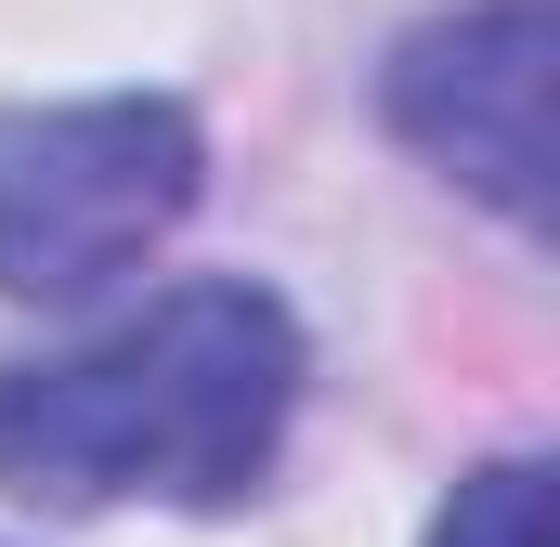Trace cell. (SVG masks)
Segmentation results:
<instances>
[{
    "instance_id": "1",
    "label": "cell",
    "mask_w": 560,
    "mask_h": 547,
    "mask_svg": "<svg viewBox=\"0 0 560 547\" xmlns=\"http://www.w3.org/2000/svg\"><path fill=\"white\" fill-rule=\"evenodd\" d=\"M287 405H300L287 300L248 274H196L170 300H143L118 339L0 379V496H26V509H118V496L222 509L275 469Z\"/></svg>"
},
{
    "instance_id": "2",
    "label": "cell",
    "mask_w": 560,
    "mask_h": 547,
    "mask_svg": "<svg viewBox=\"0 0 560 547\" xmlns=\"http://www.w3.org/2000/svg\"><path fill=\"white\" fill-rule=\"evenodd\" d=\"M196 209V118L170 92L0 105V300H92Z\"/></svg>"
},
{
    "instance_id": "3",
    "label": "cell",
    "mask_w": 560,
    "mask_h": 547,
    "mask_svg": "<svg viewBox=\"0 0 560 547\" xmlns=\"http://www.w3.org/2000/svg\"><path fill=\"white\" fill-rule=\"evenodd\" d=\"M392 131L535 235L548 222V13L482 0L456 26H418L392 53Z\"/></svg>"
},
{
    "instance_id": "4",
    "label": "cell",
    "mask_w": 560,
    "mask_h": 547,
    "mask_svg": "<svg viewBox=\"0 0 560 547\" xmlns=\"http://www.w3.org/2000/svg\"><path fill=\"white\" fill-rule=\"evenodd\" d=\"M430 547H548V469H535V456H495V469H469V482L443 496Z\"/></svg>"
}]
</instances>
